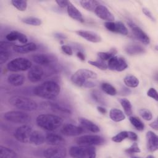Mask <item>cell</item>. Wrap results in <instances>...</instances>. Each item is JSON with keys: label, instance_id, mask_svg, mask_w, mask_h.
Instances as JSON below:
<instances>
[{"label": "cell", "instance_id": "6da1fadb", "mask_svg": "<svg viewBox=\"0 0 158 158\" xmlns=\"http://www.w3.org/2000/svg\"><path fill=\"white\" fill-rule=\"evenodd\" d=\"M60 91V86L54 81H46L36 86L34 89L35 95L47 99L56 98L59 94Z\"/></svg>", "mask_w": 158, "mask_h": 158}, {"label": "cell", "instance_id": "7a4b0ae2", "mask_svg": "<svg viewBox=\"0 0 158 158\" xmlns=\"http://www.w3.org/2000/svg\"><path fill=\"white\" fill-rule=\"evenodd\" d=\"M37 125L47 131H54L59 128L63 123L61 117L55 114H43L38 115L36 118Z\"/></svg>", "mask_w": 158, "mask_h": 158}, {"label": "cell", "instance_id": "3957f363", "mask_svg": "<svg viewBox=\"0 0 158 158\" xmlns=\"http://www.w3.org/2000/svg\"><path fill=\"white\" fill-rule=\"evenodd\" d=\"M9 102L14 107L23 111H32L38 107V104L34 100L24 96H13L10 99Z\"/></svg>", "mask_w": 158, "mask_h": 158}, {"label": "cell", "instance_id": "277c9868", "mask_svg": "<svg viewBox=\"0 0 158 158\" xmlns=\"http://www.w3.org/2000/svg\"><path fill=\"white\" fill-rule=\"evenodd\" d=\"M69 153L75 158H94L96 156V149L91 146H73L69 148Z\"/></svg>", "mask_w": 158, "mask_h": 158}, {"label": "cell", "instance_id": "5b68a950", "mask_svg": "<svg viewBox=\"0 0 158 158\" xmlns=\"http://www.w3.org/2000/svg\"><path fill=\"white\" fill-rule=\"evenodd\" d=\"M97 78V74L89 69H81L76 71L71 77L72 82L78 86H83L84 83L90 80Z\"/></svg>", "mask_w": 158, "mask_h": 158}, {"label": "cell", "instance_id": "8992f818", "mask_svg": "<svg viewBox=\"0 0 158 158\" xmlns=\"http://www.w3.org/2000/svg\"><path fill=\"white\" fill-rule=\"evenodd\" d=\"M32 67L31 62L25 57H17L12 59L7 64V69L11 72H21L29 70Z\"/></svg>", "mask_w": 158, "mask_h": 158}, {"label": "cell", "instance_id": "52a82bcc", "mask_svg": "<svg viewBox=\"0 0 158 158\" xmlns=\"http://www.w3.org/2000/svg\"><path fill=\"white\" fill-rule=\"evenodd\" d=\"M4 118L10 122L15 123H26L30 117L29 115L23 110H10L4 114Z\"/></svg>", "mask_w": 158, "mask_h": 158}, {"label": "cell", "instance_id": "ba28073f", "mask_svg": "<svg viewBox=\"0 0 158 158\" xmlns=\"http://www.w3.org/2000/svg\"><path fill=\"white\" fill-rule=\"evenodd\" d=\"M75 141L78 145L93 146L104 144L105 139L98 135H86L77 138Z\"/></svg>", "mask_w": 158, "mask_h": 158}, {"label": "cell", "instance_id": "9c48e42d", "mask_svg": "<svg viewBox=\"0 0 158 158\" xmlns=\"http://www.w3.org/2000/svg\"><path fill=\"white\" fill-rule=\"evenodd\" d=\"M32 131V128L30 126L23 125L16 129L14 137L19 142L28 143L30 142V136Z\"/></svg>", "mask_w": 158, "mask_h": 158}, {"label": "cell", "instance_id": "30bf717a", "mask_svg": "<svg viewBox=\"0 0 158 158\" xmlns=\"http://www.w3.org/2000/svg\"><path fill=\"white\" fill-rule=\"evenodd\" d=\"M107 66L110 70L122 72L128 67V64L123 58L114 56L107 61Z\"/></svg>", "mask_w": 158, "mask_h": 158}, {"label": "cell", "instance_id": "8fae6325", "mask_svg": "<svg viewBox=\"0 0 158 158\" xmlns=\"http://www.w3.org/2000/svg\"><path fill=\"white\" fill-rule=\"evenodd\" d=\"M32 59L36 64L41 66L49 65L57 60V57L51 54H36L32 56Z\"/></svg>", "mask_w": 158, "mask_h": 158}, {"label": "cell", "instance_id": "7c38bea8", "mask_svg": "<svg viewBox=\"0 0 158 158\" xmlns=\"http://www.w3.org/2000/svg\"><path fill=\"white\" fill-rule=\"evenodd\" d=\"M67 151L62 146H52L45 149L43 155L48 158H62L66 156Z\"/></svg>", "mask_w": 158, "mask_h": 158}, {"label": "cell", "instance_id": "4fadbf2b", "mask_svg": "<svg viewBox=\"0 0 158 158\" xmlns=\"http://www.w3.org/2000/svg\"><path fill=\"white\" fill-rule=\"evenodd\" d=\"M105 27L110 31L127 35L128 33V28L121 22H106L104 23Z\"/></svg>", "mask_w": 158, "mask_h": 158}, {"label": "cell", "instance_id": "5bb4252c", "mask_svg": "<svg viewBox=\"0 0 158 158\" xmlns=\"http://www.w3.org/2000/svg\"><path fill=\"white\" fill-rule=\"evenodd\" d=\"M44 75L43 67L40 65L32 66L28 70L27 77L28 79L32 83L40 81Z\"/></svg>", "mask_w": 158, "mask_h": 158}, {"label": "cell", "instance_id": "9a60e30c", "mask_svg": "<svg viewBox=\"0 0 158 158\" xmlns=\"http://www.w3.org/2000/svg\"><path fill=\"white\" fill-rule=\"evenodd\" d=\"M94 12L97 17L106 22H113L115 19L112 13L104 5L99 4L98 6Z\"/></svg>", "mask_w": 158, "mask_h": 158}, {"label": "cell", "instance_id": "2e32d148", "mask_svg": "<svg viewBox=\"0 0 158 158\" xmlns=\"http://www.w3.org/2000/svg\"><path fill=\"white\" fill-rule=\"evenodd\" d=\"M44 108H46L51 110L52 112L57 114H70L71 110L67 107L63 106L57 102H53L51 101L44 102L42 104Z\"/></svg>", "mask_w": 158, "mask_h": 158}, {"label": "cell", "instance_id": "e0dca14e", "mask_svg": "<svg viewBox=\"0 0 158 158\" xmlns=\"http://www.w3.org/2000/svg\"><path fill=\"white\" fill-rule=\"evenodd\" d=\"M83 131V127L73 124H65L60 128V132L67 136H75L81 134Z\"/></svg>", "mask_w": 158, "mask_h": 158}, {"label": "cell", "instance_id": "ac0fdd59", "mask_svg": "<svg viewBox=\"0 0 158 158\" xmlns=\"http://www.w3.org/2000/svg\"><path fill=\"white\" fill-rule=\"evenodd\" d=\"M75 33L80 36L91 43H99L102 40L101 36L93 31L80 30L75 31Z\"/></svg>", "mask_w": 158, "mask_h": 158}, {"label": "cell", "instance_id": "d6986e66", "mask_svg": "<svg viewBox=\"0 0 158 158\" xmlns=\"http://www.w3.org/2000/svg\"><path fill=\"white\" fill-rule=\"evenodd\" d=\"M147 149L150 152H154L158 149V138L156 133L148 131L146 134Z\"/></svg>", "mask_w": 158, "mask_h": 158}, {"label": "cell", "instance_id": "ffe728a7", "mask_svg": "<svg viewBox=\"0 0 158 158\" xmlns=\"http://www.w3.org/2000/svg\"><path fill=\"white\" fill-rule=\"evenodd\" d=\"M131 28V31L134 36L142 43L144 44H148L150 43V38L148 35L139 27L135 25L134 24L130 25Z\"/></svg>", "mask_w": 158, "mask_h": 158}, {"label": "cell", "instance_id": "44dd1931", "mask_svg": "<svg viewBox=\"0 0 158 158\" xmlns=\"http://www.w3.org/2000/svg\"><path fill=\"white\" fill-rule=\"evenodd\" d=\"M126 138H128L133 141H136L138 139V136L133 131H122L114 136L112 138V141L115 143H120Z\"/></svg>", "mask_w": 158, "mask_h": 158}, {"label": "cell", "instance_id": "7402d4cb", "mask_svg": "<svg viewBox=\"0 0 158 158\" xmlns=\"http://www.w3.org/2000/svg\"><path fill=\"white\" fill-rule=\"evenodd\" d=\"M12 49L17 52L20 54H26L35 51L37 49V45L34 43H28L24 44L23 45H14Z\"/></svg>", "mask_w": 158, "mask_h": 158}, {"label": "cell", "instance_id": "603a6c76", "mask_svg": "<svg viewBox=\"0 0 158 158\" xmlns=\"http://www.w3.org/2000/svg\"><path fill=\"white\" fill-rule=\"evenodd\" d=\"M67 12L69 17H70L72 19L81 22H84L82 14L70 1L69 2L67 6Z\"/></svg>", "mask_w": 158, "mask_h": 158}, {"label": "cell", "instance_id": "cb8c5ba5", "mask_svg": "<svg viewBox=\"0 0 158 158\" xmlns=\"http://www.w3.org/2000/svg\"><path fill=\"white\" fill-rule=\"evenodd\" d=\"M6 38L9 41H14L17 40L23 44L27 43L28 42V38L27 36L18 31H11L6 35Z\"/></svg>", "mask_w": 158, "mask_h": 158}, {"label": "cell", "instance_id": "d4e9b609", "mask_svg": "<svg viewBox=\"0 0 158 158\" xmlns=\"http://www.w3.org/2000/svg\"><path fill=\"white\" fill-rule=\"evenodd\" d=\"M45 142L51 146H62L65 144V139L59 135L48 133L46 135Z\"/></svg>", "mask_w": 158, "mask_h": 158}, {"label": "cell", "instance_id": "484cf974", "mask_svg": "<svg viewBox=\"0 0 158 158\" xmlns=\"http://www.w3.org/2000/svg\"><path fill=\"white\" fill-rule=\"evenodd\" d=\"M78 122L83 128L92 133H98L100 131V128L96 124L85 117H79Z\"/></svg>", "mask_w": 158, "mask_h": 158}, {"label": "cell", "instance_id": "4316f807", "mask_svg": "<svg viewBox=\"0 0 158 158\" xmlns=\"http://www.w3.org/2000/svg\"><path fill=\"white\" fill-rule=\"evenodd\" d=\"M46 136L41 132L35 130L32 131L30 136V143L35 145H41L45 142Z\"/></svg>", "mask_w": 158, "mask_h": 158}, {"label": "cell", "instance_id": "83f0119b", "mask_svg": "<svg viewBox=\"0 0 158 158\" xmlns=\"http://www.w3.org/2000/svg\"><path fill=\"white\" fill-rule=\"evenodd\" d=\"M25 77L19 73H12L7 77L8 83L14 86H19L23 84Z\"/></svg>", "mask_w": 158, "mask_h": 158}, {"label": "cell", "instance_id": "f1b7e54d", "mask_svg": "<svg viewBox=\"0 0 158 158\" xmlns=\"http://www.w3.org/2000/svg\"><path fill=\"white\" fill-rule=\"evenodd\" d=\"M109 117L112 120L118 122L125 120V115L124 113L120 109L113 108L109 111Z\"/></svg>", "mask_w": 158, "mask_h": 158}, {"label": "cell", "instance_id": "f546056e", "mask_svg": "<svg viewBox=\"0 0 158 158\" xmlns=\"http://www.w3.org/2000/svg\"><path fill=\"white\" fill-rule=\"evenodd\" d=\"M125 51L130 55H136L144 53L145 52V49L140 45L130 44L126 46Z\"/></svg>", "mask_w": 158, "mask_h": 158}, {"label": "cell", "instance_id": "4dcf8cb0", "mask_svg": "<svg viewBox=\"0 0 158 158\" xmlns=\"http://www.w3.org/2000/svg\"><path fill=\"white\" fill-rule=\"evenodd\" d=\"M81 7L87 10L94 12L98 6L99 5L98 1L95 0H82L80 1Z\"/></svg>", "mask_w": 158, "mask_h": 158}, {"label": "cell", "instance_id": "1f68e13d", "mask_svg": "<svg viewBox=\"0 0 158 158\" xmlns=\"http://www.w3.org/2000/svg\"><path fill=\"white\" fill-rule=\"evenodd\" d=\"M17 153L12 149L3 146H0V157L1 158H15Z\"/></svg>", "mask_w": 158, "mask_h": 158}, {"label": "cell", "instance_id": "d6a6232c", "mask_svg": "<svg viewBox=\"0 0 158 158\" xmlns=\"http://www.w3.org/2000/svg\"><path fill=\"white\" fill-rule=\"evenodd\" d=\"M124 83L126 86L130 88H136L139 85V80L133 75H127L123 79Z\"/></svg>", "mask_w": 158, "mask_h": 158}, {"label": "cell", "instance_id": "836d02e7", "mask_svg": "<svg viewBox=\"0 0 158 158\" xmlns=\"http://www.w3.org/2000/svg\"><path fill=\"white\" fill-rule=\"evenodd\" d=\"M118 101L123 107L125 113L128 116H131L132 115V106L130 101L126 98H120Z\"/></svg>", "mask_w": 158, "mask_h": 158}, {"label": "cell", "instance_id": "e575fe53", "mask_svg": "<svg viewBox=\"0 0 158 158\" xmlns=\"http://www.w3.org/2000/svg\"><path fill=\"white\" fill-rule=\"evenodd\" d=\"M129 120L131 125L138 131H142L144 128V125L142 121L136 117L130 116Z\"/></svg>", "mask_w": 158, "mask_h": 158}, {"label": "cell", "instance_id": "d590c367", "mask_svg": "<svg viewBox=\"0 0 158 158\" xmlns=\"http://www.w3.org/2000/svg\"><path fill=\"white\" fill-rule=\"evenodd\" d=\"M22 22L24 23L32 26H39L41 24V20L35 17H27L22 19Z\"/></svg>", "mask_w": 158, "mask_h": 158}, {"label": "cell", "instance_id": "8d00e7d4", "mask_svg": "<svg viewBox=\"0 0 158 158\" xmlns=\"http://www.w3.org/2000/svg\"><path fill=\"white\" fill-rule=\"evenodd\" d=\"M102 90L106 94L110 96H115L117 94V91L115 87L109 83H103L101 84Z\"/></svg>", "mask_w": 158, "mask_h": 158}, {"label": "cell", "instance_id": "74e56055", "mask_svg": "<svg viewBox=\"0 0 158 158\" xmlns=\"http://www.w3.org/2000/svg\"><path fill=\"white\" fill-rule=\"evenodd\" d=\"M12 4L19 10L24 11L27 7V1L23 0H12L11 1Z\"/></svg>", "mask_w": 158, "mask_h": 158}, {"label": "cell", "instance_id": "f35d334b", "mask_svg": "<svg viewBox=\"0 0 158 158\" xmlns=\"http://www.w3.org/2000/svg\"><path fill=\"white\" fill-rule=\"evenodd\" d=\"M139 114L141 115V117L145 120L149 121V120H152V114L151 112L147 109L143 108V109H139Z\"/></svg>", "mask_w": 158, "mask_h": 158}, {"label": "cell", "instance_id": "ab89813d", "mask_svg": "<svg viewBox=\"0 0 158 158\" xmlns=\"http://www.w3.org/2000/svg\"><path fill=\"white\" fill-rule=\"evenodd\" d=\"M88 64L94 66L101 70H106L107 69V64H106L102 60H88Z\"/></svg>", "mask_w": 158, "mask_h": 158}, {"label": "cell", "instance_id": "60d3db41", "mask_svg": "<svg viewBox=\"0 0 158 158\" xmlns=\"http://www.w3.org/2000/svg\"><path fill=\"white\" fill-rule=\"evenodd\" d=\"M98 56L101 60L108 61L111 57L114 56V53L112 52H99Z\"/></svg>", "mask_w": 158, "mask_h": 158}, {"label": "cell", "instance_id": "b9f144b4", "mask_svg": "<svg viewBox=\"0 0 158 158\" xmlns=\"http://www.w3.org/2000/svg\"><path fill=\"white\" fill-rule=\"evenodd\" d=\"M10 53L9 50L0 49V64L5 63L9 58Z\"/></svg>", "mask_w": 158, "mask_h": 158}, {"label": "cell", "instance_id": "7bdbcfd3", "mask_svg": "<svg viewBox=\"0 0 158 158\" xmlns=\"http://www.w3.org/2000/svg\"><path fill=\"white\" fill-rule=\"evenodd\" d=\"M125 152L127 154H134V153H139L141 152V150L136 143H133L131 146L125 150Z\"/></svg>", "mask_w": 158, "mask_h": 158}, {"label": "cell", "instance_id": "ee69618b", "mask_svg": "<svg viewBox=\"0 0 158 158\" xmlns=\"http://www.w3.org/2000/svg\"><path fill=\"white\" fill-rule=\"evenodd\" d=\"M91 96H92V98H93V99L95 101H96L97 102H98L101 104H102V105L105 104L104 98L102 97V96L100 94V93H98L97 91H93L91 93Z\"/></svg>", "mask_w": 158, "mask_h": 158}, {"label": "cell", "instance_id": "f6af8a7d", "mask_svg": "<svg viewBox=\"0 0 158 158\" xmlns=\"http://www.w3.org/2000/svg\"><path fill=\"white\" fill-rule=\"evenodd\" d=\"M147 95H148L149 97H150V98L154 99L156 100V101H158L157 92V91L156 90L155 88H149V90H148V92H147Z\"/></svg>", "mask_w": 158, "mask_h": 158}, {"label": "cell", "instance_id": "bcb514c9", "mask_svg": "<svg viewBox=\"0 0 158 158\" xmlns=\"http://www.w3.org/2000/svg\"><path fill=\"white\" fill-rule=\"evenodd\" d=\"M61 49L67 55L72 56L73 54L72 48L70 46H69V45H65V44L62 45L61 46Z\"/></svg>", "mask_w": 158, "mask_h": 158}, {"label": "cell", "instance_id": "7dc6e473", "mask_svg": "<svg viewBox=\"0 0 158 158\" xmlns=\"http://www.w3.org/2000/svg\"><path fill=\"white\" fill-rule=\"evenodd\" d=\"M143 10V12L144 13V14L147 17H148L149 19H150L152 21H155V18L153 16V15L152 14V13L150 12V10L146 8H143L142 9Z\"/></svg>", "mask_w": 158, "mask_h": 158}, {"label": "cell", "instance_id": "c3c4849f", "mask_svg": "<svg viewBox=\"0 0 158 158\" xmlns=\"http://www.w3.org/2000/svg\"><path fill=\"white\" fill-rule=\"evenodd\" d=\"M69 1H65V0H57L56 1V2L57 4V5L62 7V8H64V7H67L68 4H69Z\"/></svg>", "mask_w": 158, "mask_h": 158}, {"label": "cell", "instance_id": "681fc988", "mask_svg": "<svg viewBox=\"0 0 158 158\" xmlns=\"http://www.w3.org/2000/svg\"><path fill=\"white\" fill-rule=\"evenodd\" d=\"M95 86H96V83H95L94 82H93V81H91V80H88V81H86L84 83L83 87L91 88L94 87Z\"/></svg>", "mask_w": 158, "mask_h": 158}, {"label": "cell", "instance_id": "f907efd6", "mask_svg": "<svg viewBox=\"0 0 158 158\" xmlns=\"http://www.w3.org/2000/svg\"><path fill=\"white\" fill-rule=\"evenodd\" d=\"M150 127L154 129L155 130H158V122H157V120L156 119L154 121H153L152 123H150Z\"/></svg>", "mask_w": 158, "mask_h": 158}, {"label": "cell", "instance_id": "816d5d0a", "mask_svg": "<svg viewBox=\"0 0 158 158\" xmlns=\"http://www.w3.org/2000/svg\"><path fill=\"white\" fill-rule=\"evenodd\" d=\"M77 56L82 61L85 60V55L84 54L81 52V51H78L77 53Z\"/></svg>", "mask_w": 158, "mask_h": 158}, {"label": "cell", "instance_id": "f5cc1de1", "mask_svg": "<svg viewBox=\"0 0 158 158\" xmlns=\"http://www.w3.org/2000/svg\"><path fill=\"white\" fill-rule=\"evenodd\" d=\"M55 36H56L57 38L59 39V40H64V39H65V38H67V36H66L65 35L62 34V33H56V34H55Z\"/></svg>", "mask_w": 158, "mask_h": 158}, {"label": "cell", "instance_id": "db71d44e", "mask_svg": "<svg viewBox=\"0 0 158 158\" xmlns=\"http://www.w3.org/2000/svg\"><path fill=\"white\" fill-rule=\"evenodd\" d=\"M97 109H98V110L100 112V113H101V114H106V109L104 108V107H102V106H98L97 107Z\"/></svg>", "mask_w": 158, "mask_h": 158}, {"label": "cell", "instance_id": "11a10c76", "mask_svg": "<svg viewBox=\"0 0 158 158\" xmlns=\"http://www.w3.org/2000/svg\"><path fill=\"white\" fill-rule=\"evenodd\" d=\"M146 157H152V158H154V156H148Z\"/></svg>", "mask_w": 158, "mask_h": 158}]
</instances>
